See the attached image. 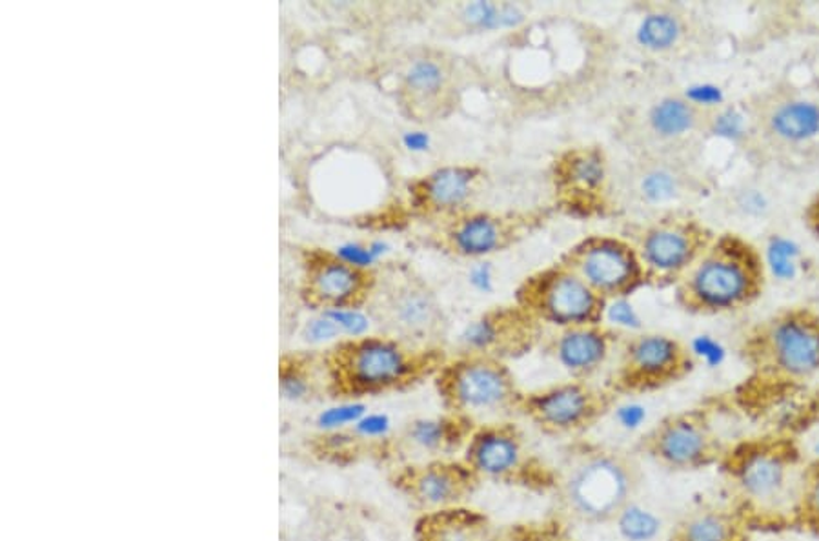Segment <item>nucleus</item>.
<instances>
[{"label":"nucleus","mask_w":819,"mask_h":541,"mask_svg":"<svg viewBox=\"0 0 819 541\" xmlns=\"http://www.w3.org/2000/svg\"><path fill=\"white\" fill-rule=\"evenodd\" d=\"M696 354L703 355L704 360L709 361L710 365H720L725 352L720 349V344L710 341V339L703 338L699 339L698 344H696Z\"/></svg>","instance_id":"42"},{"label":"nucleus","mask_w":819,"mask_h":541,"mask_svg":"<svg viewBox=\"0 0 819 541\" xmlns=\"http://www.w3.org/2000/svg\"><path fill=\"white\" fill-rule=\"evenodd\" d=\"M805 456L810 459V464H819V428L810 432L805 439Z\"/></svg>","instance_id":"45"},{"label":"nucleus","mask_w":819,"mask_h":541,"mask_svg":"<svg viewBox=\"0 0 819 541\" xmlns=\"http://www.w3.org/2000/svg\"><path fill=\"white\" fill-rule=\"evenodd\" d=\"M643 447L650 458L672 470L701 469L712 463L717 452L714 432L701 412H685L661 421L646 434Z\"/></svg>","instance_id":"13"},{"label":"nucleus","mask_w":819,"mask_h":541,"mask_svg":"<svg viewBox=\"0 0 819 541\" xmlns=\"http://www.w3.org/2000/svg\"><path fill=\"white\" fill-rule=\"evenodd\" d=\"M797 257H799V248L792 240L783 239V237H774L770 240L769 248H767V261L775 278L781 281L794 278L797 270Z\"/></svg>","instance_id":"32"},{"label":"nucleus","mask_w":819,"mask_h":541,"mask_svg":"<svg viewBox=\"0 0 819 541\" xmlns=\"http://www.w3.org/2000/svg\"><path fill=\"white\" fill-rule=\"evenodd\" d=\"M763 279L759 251L737 235H720L679 279L676 299L692 314L739 310L761 294Z\"/></svg>","instance_id":"1"},{"label":"nucleus","mask_w":819,"mask_h":541,"mask_svg":"<svg viewBox=\"0 0 819 541\" xmlns=\"http://www.w3.org/2000/svg\"><path fill=\"white\" fill-rule=\"evenodd\" d=\"M799 514L808 524L819 527V464H810L805 474Z\"/></svg>","instance_id":"34"},{"label":"nucleus","mask_w":819,"mask_h":541,"mask_svg":"<svg viewBox=\"0 0 819 541\" xmlns=\"http://www.w3.org/2000/svg\"><path fill=\"white\" fill-rule=\"evenodd\" d=\"M753 355L775 376L799 381L819 372V316L786 310L767 321L753 339Z\"/></svg>","instance_id":"10"},{"label":"nucleus","mask_w":819,"mask_h":541,"mask_svg":"<svg viewBox=\"0 0 819 541\" xmlns=\"http://www.w3.org/2000/svg\"><path fill=\"white\" fill-rule=\"evenodd\" d=\"M682 35V22L670 11H655L644 16L638 27V40L652 51L674 48Z\"/></svg>","instance_id":"29"},{"label":"nucleus","mask_w":819,"mask_h":541,"mask_svg":"<svg viewBox=\"0 0 819 541\" xmlns=\"http://www.w3.org/2000/svg\"><path fill=\"white\" fill-rule=\"evenodd\" d=\"M479 530L477 521L458 508L436 510L420 525L423 541H477Z\"/></svg>","instance_id":"27"},{"label":"nucleus","mask_w":819,"mask_h":541,"mask_svg":"<svg viewBox=\"0 0 819 541\" xmlns=\"http://www.w3.org/2000/svg\"><path fill=\"white\" fill-rule=\"evenodd\" d=\"M687 101H690L693 106H699V104L712 106V104L720 103L721 92L717 87H698V90H690V92H688Z\"/></svg>","instance_id":"41"},{"label":"nucleus","mask_w":819,"mask_h":541,"mask_svg":"<svg viewBox=\"0 0 819 541\" xmlns=\"http://www.w3.org/2000/svg\"><path fill=\"white\" fill-rule=\"evenodd\" d=\"M444 357L437 350H410L388 338H357L333 350L328 360L337 392H382L412 383L425 372L439 371Z\"/></svg>","instance_id":"2"},{"label":"nucleus","mask_w":819,"mask_h":541,"mask_svg":"<svg viewBox=\"0 0 819 541\" xmlns=\"http://www.w3.org/2000/svg\"><path fill=\"white\" fill-rule=\"evenodd\" d=\"M477 475L466 463H431L410 467L401 475V486L420 507L436 510L455 508L474 491Z\"/></svg>","instance_id":"18"},{"label":"nucleus","mask_w":819,"mask_h":541,"mask_svg":"<svg viewBox=\"0 0 819 541\" xmlns=\"http://www.w3.org/2000/svg\"><path fill=\"white\" fill-rule=\"evenodd\" d=\"M807 219L810 228L819 235V193L816 196V199L810 202V207H808Z\"/></svg>","instance_id":"46"},{"label":"nucleus","mask_w":819,"mask_h":541,"mask_svg":"<svg viewBox=\"0 0 819 541\" xmlns=\"http://www.w3.org/2000/svg\"><path fill=\"white\" fill-rule=\"evenodd\" d=\"M523 439L508 423H490L472 432L464 463L477 478H508L523 464Z\"/></svg>","instance_id":"20"},{"label":"nucleus","mask_w":819,"mask_h":541,"mask_svg":"<svg viewBox=\"0 0 819 541\" xmlns=\"http://www.w3.org/2000/svg\"><path fill=\"white\" fill-rule=\"evenodd\" d=\"M693 354L665 333H641L628 339L619 355L614 387L643 392L682 379L692 371Z\"/></svg>","instance_id":"11"},{"label":"nucleus","mask_w":819,"mask_h":541,"mask_svg":"<svg viewBox=\"0 0 819 541\" xmlns=\"http://www.w3.org/2000/svg\"><path fill=\"white\" fill-rule=\"evenodd\" d=\"M614 341L616 336L605 325L562 328L551 339L550 352L573 379L584 381L608 361Z\"/></svg>","instance_id":"21"},{"label":"nucleus","mask_w":819,"mask_h":541,"mask_svg":"<svg viewBox=\"0 0 819 541\" xmlns=\"http://www.w3.org/2000/svg\"><path fill=\"white\" fill-rule=\"evenodd\" d=\"M606 409L603 393L586 381L557 383L532 393H524L519 410L541 431L568 434L592 425Z\"/></svg>","instance_id":"12"},{"label":"nucleus","mask_w":819,"mask_h":541,"mask_svg":"<svg viewBox=\"0 0 819 541\" xmlns=\"http://www.w3.org/2000/svg\"><path fill=\"white\" fill-rule=\"evenodd\" d=\"M769 128L783 141H808L819 133V106L812 101H786L772 109Z\"/></svg>","instance_id":"23"},{"label":"nucleus","mask_w":819,"mask_h":541,"mask_svg":"<svg viewBox=\"0 0 819 541\" xmlns=\"http://www.w3.org/2000/svg\"><path fill=\"white\" fill-rule=\"evenodd\" d=\"M650 130L665 141H674L696 130L699 122L698 106L685 97H665L649 109Z\"/></svg>","instance_id":"24"},{"label":"nucleus","mask_w":819,"mask_h":541,"mask_svg":"<svg viewBox=\"0 0 819 541\" xmlns=\"http://www.w3.org/2000/svg\"><path fill=\"white\" fill-rule=\"evenodd\" d=\"M281 393L284 399L288 401H300L310 393V383L306 379L300 372L288 368V371L281 372Z\"/></svg>","instance_id":"36"},{"label":"nucleus","mask_w":819,"mask_h":541,"mask_svg":"<svg viewBox=\"0 0 819 541\" xmlns=\"http://www.w3.org/2000/svg\"><path fill=\"white\" fill-rule=\"evenodd\" d=\"M557 204L568 212L589 213L605 207L608 161L600 146H573L551 163Z\"/></svg>","instance_id":"15"},{"label":"nucleus","mask_w":819,"mask_h":541,"mask_svg":"<svg viewBox=\"0 0 819 541\" xmlns=\"http://www.w3.org/2000/svg\"><path fill=\"white\" fill-rule=\"evenodd\" d=\"M741 527L732 514L703 510L682 519L677 525L672 541H739Z\"/></svg>","instance_id":"25"},{"label":"nucleus","mask_w":819,"mask_h":541,"mask_svg":"<svg viewBox=\"0 0 819 541\" xmlns=\"http://www.w3.org/2000/svg\"><path fill=\"white\" fill-rule=\"evenodd\" d=\"M370 278H366L363 268L352 267L341 257H327L317 262L310 275V295L317 305L332 308H346L359 299Z\"/></svg>","instance_id":"22"},{"label":"nucleus","mask_w":819,"mask_h":541,"mask_svg":"<svg viewBox=\"0 0 819 541\" xmlns=\"http://www.w3.org/2000/svg\"><path fill=\"white\" fill-rule=\"evenodd\" d=\"M619 420H621L622 426H627V428H636V426L643 423L644 410L641 409V407H638V404H632V407L621 410Z\"/></svg>","instance_id":"44"},{"label":"nucleus","mask_w":819,"mask_h":541,"mask_svg":"<svg viewBox=\"0 0 819 541\" xmlns=\"http://www.w3.org/2000/svg\"><path fill=\"white\" fill-rule=\"evenodd\" d=\"M739 204H741L743 210L748 213H759L763 212L764 208H767V199H764L759 191H748V193H745L743 196L741 201H739Z\"/></svg>","instance_id":"43"},{"label":"nucleus","mask_w":819,"mask_h":541,"mask_svg":"<svg viewBox=\"0 0 819 541\" xmlns=\"http://www.w3.org/2000/svg\"><path fill=\"white\" fill-rule=\"evenodd\" d=\"M639 486L638 464L625 454L597 450L584 454L562 480L561 496L568 513L584 524H608Z\"/></svg>","instance_id":"4"},{"label":"nucleus","mask_w":819,"mask_h":541,"mask_svg":"<svg viewBox=\"0 0 819 541\" xmlns=\"http://www.w3.org/2000/svg\"><path fill=\"white\" fill-rule=\"evenodd\" d=\"M712 239V234L698 219L668 213L639 230L632 245L646 283L677 284Z\"/></svg>","instance_id":"6"},{"label":"nucleus","mask_w":819,"mask_h":541,"mask_svg":"<svg viewBox=\"0 0 819 541\" xmlns=\"http://www.w3.org/2000/svg\"><path fill=\"white\" fill-rule=\"evenodd\" d=\"M355 432L363 437H381L390 428V421L387 415L365 414L355 423Z\"/></svg>","instance_id":"39"},{"label":"nucleus","mask_w":819,"mask_h":541,"mask_svg":"<svg viewBox=\"0 0 819 541\" xmlns=\"http://www.w3.org/2000/svg\"><path fill=\"white\" fill-rule=\"evenodd\" d=\"M617 530L627 541H654L661 532V519L639 503H628L616 518Z\"/></svg>","instance_id":"31"},{"label":"nucleus","mask_w":819,"mask_h":541,"mask_svg":"<svg viewBox=\"0 0 819 541\" xmlns=\"http://www.w3.org/2000/svg\"><path fill=\"white\" fill-rule=\"evenodd\" d=\"M337 257L348 262L352 267L366 268L376 261V254L371 248H360L357 245L341 246L337 250Z\"/></svg>","instance_id":"40"},{"label":"nucleus","mask_w":819,"mask_h":541,"mask_svg":"<svg viewBox=\"0 0 819 541\" xmlns=\"http://www.w3.org/2000/svg\"><path fill=\"white\" fill-rule=\"evenodd\" d=\"M539 321H535L521 306H494L464 328L459 336L461 354L491 355L507 360L529 352L541 336Z\"/></svg>","instance_id":"14"},{"label":"nucleus","mask_w":819,"mask_h":541,"mask_svg":"<svg viewBox=\"0 0 819 541\" xmlns=\"http://www.w3.org/2000/svg\"><path fill=\"white\" fill-rule=\"evenodd\" d=\"M459 19L474 30H497L501 26H513L523 19V13L512 4L474 2L463 5Z\"/></svg>","instance_id":"30"},{"label":"nucleus","mask_w":819,"mask_h":541,"mask_svg":"<svg viewBox=\"0 0 819 541\" xmlns=\"http://www.w3.org/2000/svg\"><path fill=\"white\" fill-rule=\"evenodd\" d=\"M339 333H341V330H339L337 325L330 317L322 314V317H319V319L308 322V327L305 330V338L310 343H324V341H332V339L337 338Z\"/></svg>","instance_id":"38"},{"label":"nucleus","mask_w":819,"mask_h":541,"mask_svg":"<svg viewBox=\"0 0 819 541\" xmlns=\"http://www.w3.org/2000/svg\"><path fill=\"white\" fill-rule=\"evenodd\" d=\"M404 90L426 119H444L455 103V66L444 55L419 57L404 71Z\"/></svg>","instance_id":"19"},{"label":"nucleus","mask_w":819,"mask_h":541,"mask_svg":"<svg viewBox=\"0 0 819 541\" xmlns=\"http://www.w3.org/2000/svg\"><path fill=\"white\" fill-rule=\"evenodd\" d=\"M468 420L450 414V417H430V420H417L410 423L408 437L412 445L423 448L426 452H436L447 447L455 437L461 436V425Z\"/></svg>","instance_id":"28"},{"label":"nucleus","mask_w":819,"mask_h":541,"mask_svg":"<svg viewBox=\"0 0 819 541\" xmlns=\"http://www.w3.org/2000/svg\"><path fill=\"white\" fill-rule=\"evenodd\" d=\"M485 180V169L477 164H447L431 169L410 186L415 212L436 221H450L470 210Z\"/></svg>","instance_id":"16"},{"label":"nucleus","mask_w":819,"mask_h":541,"mask_svg":"<svg viewBox=\"0 0 819 541\" xmlns=\"http://www.w3.org/2000/svg\"><path fill=\"white\" fill-rule=\"evenodd\" d=\"M436 387L444 409L464 420L507 414L519 409L524 396L507 363L483 354L444 361L436 372Z\"/></svg>","instance_id":"3"},{"label":"nucleus","mask_w":819,"mask_h":541,"mask_svg":"<svg viewBox=\"0 0 819 541\" xmlns=\"http://www.w3.org/2000/svg\"><path fill=\"white\" fill-rule=\"evenodd\" d=\"M685 177L666 163L644 164L636 179V191L646 204H663L681 196Z\"/></svg>","instance_id":"26"},{"label":"nucleus","mask_w":819,"mask_h":541,"mask_svg":"<svg viewBox=\"0 0 819 541\" xmlns=\"http://www.w3.org/2000/svg\"><path fill=\"white\" fill-rule=\"evenodd\" d=\"M513 303L541 325L559 330L603 325L606 310V301L559 261L524 279Z\"/></svg>","instance_id":"5"},{"label":"nucleus","mask_w":819,"mask_h":541,"mask_svg":"<svg viewBox=\"0 0 819 541\" xmlns=\"http://www.w3.org/2000/svg\"><path fill=\"white\" fill-rule=\"evenodd\" d=\"M732 480L750 507L781 513L791 507V496L802 502L805 472L797 470L796 454L761 443L743 448L732 464Z\"/></svg>","instance_id":"7"},{"label":"nucleus","mask_w":819,"mask_h":541,"mask_svg":"<svg viewBox=\"0 0 819 541\" xmlns=\"http://www.w3.org/2000/svg\"><path fill=\"white\" fill-rule=\"evenodd\" d=\"M712 130L715 136L726 137V139H739L745 131V125H743V117L732 109L721 111L720 115H715L712 120Z\"/></svg>","instance_id":"37"},{"label":"nucleus","mask_w":819,"mask_h":541,"mask_svg":"<svg viewBox=\"0 0 819 541\" xmlns=\"http://www.w3.org/2000/svg\"><path fill=\"white\" fill-rule=\"evenodd\" d=\"M366 414L365 404L343 403L332 409H327L317 417V425L322 431H339L343 426L355 425Z\"/></svg>","instance_id":"33"},{"label":"nucleus","mask_w":819,"mask_h":541,"mask_svg":"<svg viewBox=\"0 0 819 541\" xmlns=\"http://www.w3.org/2000/svg\"><path fill=\"white\" fill-rule=\"evenodd\" d=\"M559 262L578 273L606 303L625 299L646 283L632 243L616 235L584 237L570 246Z\"/></svg>","instance_id":"8"},{"label":"nucleus","mask_w":819,"mask_h":541,"mask_svg":"<svg viewBox=\"0 0 819 541\" xmlns=\"http://www.w3.org/2000/svg\"><path fill=\"white\" fill-rule=\"evenodd\" d=\"M393 327L415 343L431 344L444 339L448 319L436 292L419 278H404L395 284L388 303Z\"/></svg>","instance_id":"17"},{"label":"nucleus","mask_w":819,"mask_h":541,"mask_svg":"<svg viewBox=\"0 0 819 541\" xmlns=\"http://www.w3.org/2000/svg\"><path fill=\"white\" fill-rule=\"evenodd\" d=\"M324 316L330 317L341 332L348 333L352 338H363L366 330L370 328L368 317L352 308H332V310H324Z\"/></svg>","instance_id":"35"},{"label":"nucleus","mask_w":819,"mask_h":541,"mask_svg":"<svg viewBox=\"0 0 819 541\" xmlns=\"http://www.w3.org/2000/svg\"><path fill=\"white\" fill-rule=\"evenodd\" d=\"M541 212L466 210L441 223L437 245L444 254L464 259L494 256L518 245L545 223Z\"/></svg>","instance_id":"9"}]
</instances>
